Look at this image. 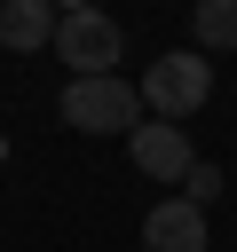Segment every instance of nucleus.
I'll return each instance as SVG.
<instances>
[{
  "mask_svg": "<svg viewBox=\"0 0 237 252\" xmlns=\"http://www.w3.org/2000/svg\"><path fill=\"white\" fill-rule=\"evenodd\" d=\"M47 39H55V8H47V0H0V47L32 55V47H47Z\"/></svg>",
  "mask_w": 237,
  "mask_h": 252,
  "instance_id": "nucleus-6",
  "label": "nucleus"
},
{
  "mask_svg": "<svg viewBox=\"0 0 237 252\" xmlns=\"http://www.w3.org/2000/svg\"><path fill=\"white\" fill-rule=\"evenodd\" d=\"M63 126H79V134H134L142 126V87H126L118 71L111 79H71L63 87Z\"/></svg>",
  "mask_w": 237,
  "mask_h": 252,
  "instance_id": "nucleus-1",
  "label": "nucleus"
},
{
  "mask_svg": "<svg viewBox=\"0 0 237 252\" xmlns=\"http://www.w3.org/2000/svg\"><path fill=\"white\" fill-rule=\"evenodd\" d=\"M205 94H213V63H205L198 47H166V55L142 71V102H150L166 126H174V118H190Z\"/></svg>",
  "mask_w": 237,
  "mask_h": 252,
  "instance_id": "nucleus-3",
  "label": "nucleus"
},
{
  "mask_svg": "<svg viewBox=\"0 0 237 252\" xmlns=\"http://www.w3.org/2000/svg\"><path fill=\"white\" fill-rule=\"evenodd\" d=\"M118 47L126 39L103 8H55V63H71V79H111Z\"/></svg>",
  "mask_w": 237,
  "mask_h": 252,
  "instance_id": "nucleus-2",
  "label": "nucleus"
},
{
  "mask_svg": "<svg viewBox=\"0 0 237 252\" xmlns=\"http://www.w3.org/2000/svg\"><path fill=\"white\" fill-rule=\"evenodd\" d=\"M190 32H198V47H237V0H198Z\"/></svg>",
  "mask_w": 237,
  "mask_h": 252,
  "instance_id": "nucleus-7",
  "label": "nucleus"
},
{
  "mask_svg": "<svg viewBox=\"0 0 237 252\" xmlns=\"http://www.w3.org/2000/svg\"><path fill=\"white\" fill-rule=\"evenodd\" d=\"M142 252H205V213L190 197H166L142 213Z\"/></svg>",
  "mask_w": 237,
  "mask_h": 252,
  "instance_id": "nucleus-5",
  "label": "nucleus"
},
{
  "mask_svg": "<svg viewBox=\"0 0 237 252\" xmlns=\"http://www.w3.org/2000/svg\"><path fill=\"white\" fill-rule=\"evenodd\" d=\"M182 197L205 213V197H221V165H205V158H198V165H190V181H182Z\"/></svg>",
  "mask_w": 237,
  "mask_h": 252,
  "instance_id": "nucleus-8",
  "label": "nucleus"
},
{
  "mask_svg": "<svg viewBox=\"0 0 237 252\" xmlns=\"http://www.w3.org/2000/svg\"><path fill=\"white\" fill-rule=\"evenodd\" d=\"M126 150H134V165H142L150 181H190V165H198L190 134H182V126H166V118H142V126L126 134Z\"/></svg>",
  "mask_w": 237,
  "mask_h": 252,
  "instance_id": "nucleus-4",
  "label": "nucleus"
}]
</instances>
